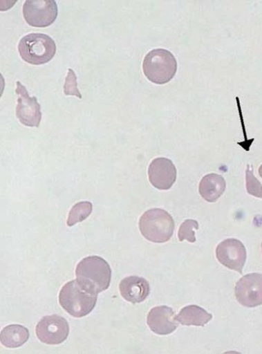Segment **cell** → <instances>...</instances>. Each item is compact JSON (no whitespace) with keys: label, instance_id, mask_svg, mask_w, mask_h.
I'll list each match as a JSON object with an SVG mask.
<instances>
[{"label":"cell","instance_id":"cell-1","mask_svg":"<svg viewBox=\"0 0 262 354\" xmlns=\"http://www.w3.org/2000/svg\"><path fill=\"white\" fill-rule=\"evenodd\" d=\"M77 281L89 293L98 295L108 290L111 269L104 259L97 256L84 258L76 268Z\"/></svg>","mask_w":262,"mask_h":354},{"label":"cell","instance_id":"cell-2","mask_svg":"<svg viewBox=\"0 0 262 354\" xmlns=\"http://www.w3.org/2000/svg\"><path fill=\"white\" fill-rule=\"evenodd\" d=\"M140 234L153 243H165L169 241L175 229V222L169 213L161 209L147 211L139 221Z\"/></svg>","mask_w":262,"mask_h":354},{"label":"cell","instance_id":"cell-3","mask_svg":"<svg viewBox=\"0 0 262 354\" xmlns=\"http://www.w3.org/2000/svg\"><path fill=\"white\" fill-rule=\"evenodd\" d=\"M59 300L65 311L75 318H82L95 308L97 295L88 292L77 281H72L62 287Z\"/></svg>","mask_w":262,"mask_h":354},{"label":"cell","instance_id":"cell-4","mask_svg":"<svg viewBox=\"0 0 262 354\" xmlns=\"http://www.w3.org/2000/svg\"><path fill=\"white\" fill-rule=\"evenodd\" d=\"M143 71L149 81L157 85H164L176 75L177 62L169 50L155 49L146 55Z\"/></svg>","mask_w":262,"mask_h":354},{"label":"cell","instance_id":"cell-5","mask_svg":"<svg viewBox=\"0 0 262 354\" xmlns=\"http://www.w3.org/2000/svg\"><path fill=\"white\" fill-rule=\"evenodd\" d=\"M18 51L27 63L41 65L53 59L56 53V44L48 35L31 33L24 36L19 42Z\"/></svg>","mask_w":262,"mask_h":354},{"label":"cell","instance_id":"cell-6","mask_svg":"<svg viewBox=\"0 0 262 354\" xmlns=\"http://www.w3.org/2000/svg\"><path fill=\"white\" fill-rule=\"evenodd\" d=\"M25 21L33 27L52 25L58 17V6L55 0H26L23 6Z\"/></svg>","mask_w":262,"mask_h":354},{"label":"cell","instance_id":"cell-7","mask_svg":"<svg viewBox=\"0 0 262 354\" xmlns=\"http://www.w3.org/2000/svg\"><path fill=\"white\" fill-rule=\"evenodd\" d=\"M35 331L37 338L41 342L55 346L68 339L70 327L63 317L52 315L44 317L37 324Z\"/></svg>","mask_w":262,"mask_h":354},{"label":"cell","instance_id":"cell-8","mask_svg":"<svg viewBox=\"0 0 262 354\" xmlns=\"http://www.w3.org/2000/svg\"><path fill=\"white\" fill-rule=\"evenodd\" d=\"M15 90L18 95L16 107V116L20 122L29 127H39L41 124L42 114L41 106L35 97H30L26 87L20 81L16 83Z\"/></svg>","mask_w":262,"mask_h":354},{"label":"cell","instance_id":"cell-9","mask_svg":"<svg viewBox=\"0 0 262 354\" xmlns=\"http://www.w3.org/2000/svg\"><path fill=\"white\" fill-rule=\"evenodd\" d=\"M216 257L223 266L242 274L247 260L246 248L241 241L228 239L218 245Z\"/></svg>","mask_w":262,"mask_h":354},{"label":"cell","instance_id":"cell-10","mask_svg":"<svg viewBox=\"0 0 262 354\" xmlns=\"http://www.w3.org/2000/svg\"><path fill=\"white\" fill-rule=\"evenodd\" d=\"M235 295L238 303L249 308L262 305V274L254 273L243 277L236 283Z\"/></svg>","mask_w":262,"mask_h":354},{"label":"cell","instance_id":"cell-11","mask_svg":"<svg viewBox=\"0 0 262 354\" xmlns=\"http://www.w3.org/2000/svg\"><path fill=\"white\" fill-rule=\"evenodd\" d=\"M149 180L158 190H169L176 180L177 171L169 158L160 157L148 167Z\"/></svg>","mask_w":262,"mask_h":354},{"label":"cell","instance_id":"cell-12","mask_svg":"<svg viewBox=\"0 0 262 354\" xmlns=\"http://www.w3.org/2000/svg\"><path fill=\"white\" fill-rule=\"evenodd\" d=\"M147 324L149 329L160 335L172 333L179 326L174 311L167 306H156L149 311L147 315Z\"/></svg>","mask_w":262,"mask_h":354},{"label":"cell","instance_id":"cell-13","mask_svg":"<svg viewBox=\"0 0 262 354\" xmlns=\"http://www.w3.org/2000/svg\"><path fill=\"white\" fill-rule=\"evenodd\" d=\"M119 288L124 299L134 304L144 301L151 292V286L146 279L137 276L124 278Z\"/></svg>","mask_w":262,"mask_h":354},{"label":"cell","instance_id":"cell-14","mask_svg":"<svg viewBox=\"0 0 262 354\" xmlns=\"http://www.w3.org/2000/svg\"><path fill=\"white\" fill-rule=\"evenodd\" d=\"M226 180L216 174H209L203 177L199 186L201 197L207 202H216L225 192Z\"/></svg>","mask_w":262,"mask_h":354},{"label":"cell","instance_id":"cell-15","mask_svg":"<svg viewBox=\"0 0 262 354\" xmlns=\"http://www.w3.org/2000/svg\"><path fill=\"white\" fill-rule=\"evenodd\" d=\"M212 319V315L205 311L202 307L190 305L184 307L179 315L176 316L178 322L185 326L204 327Z\"/></svg>","mask_w":262,"mask_h":354},{"label":"cell","instance_id":"cell-16","mask_svg":"<svg viewBox=\"0 0 262 354\" xmlns=\"http://www.w3.org/2000/svg\"><path fill=\"white\" fill-rule=\"evenodd\" d=\"M30 339V332L22 325L12 324L6 327L0 334L3 346L8 348H17Z\"/></svg>","mask_w":262,"mask_h":354},{"label":"cell","instance_id":"cell-17","mask_svg":"<svg viewBox=\"0 0 262 354\" xmlns=\"http://www.w3.org/2000/svg\"><path fill=\"white\" fill-rule=\"evenodd\" d=\"M93 210V205L89 201H82L75 204L69 212L67 221L68 227H73L77 223L87 219Z\"/></svg>","mask_w":262,"mask_h":354},{"label":"cell","instance_id":"cell-18","mask_svg":"<svg viewBox=\"0 0 262 354\" xmlns=\"http://www.w3.org/2000/svg\"><path fill=\"white\" fill-rule=\"evenodd\" d=\"M199 229V223L195 220L188 219L185 221L178 232V238L180 241H189L190 243L196 242L194 230Z\"/></svg>","mask_w":262,"mask_h":354},{"label":"cell","instance_id":"cell-19","mask_svg":"<svg viewBox=\"0 0 262 354\" xmlns=\"http://www.w3.org/2000/svg\"><path fill=\"white\" fill-rule=\"evenodd\" d=\"M246 187L248 194L252 196L262 199V185L250 169V165L246 171Z\"/></svg>","mask_w":262,"mask_h":354},{"label":"cell","instance_id":"cell-20","mask_svg":"<svg viewBox=\"0 0 262 354\" xmlns=\"http://www.w3.org/2000/svg\"><path fill=\"white\" fill-rule=\"evenodd\" d=\"M65 95L75 96L82 98V95L77 87V77L73 69H68V73L64 85Z\"/></svg>","mask_w":262,"mask_h":354},{"label":"cell","instance_id":"cell-21","mask_svg":"<svg viewBox=\"0 0 262 354\" xmlns=\"http://www.w3.org/2000/svg\"><path fill=\"white\" fill-rule=\"evenodd\" d=\"M259 176L261 177L262 178V165L260 166L259 167Z\"/></svg>","mask_w":262,"mask_h":354},{"label":"cell","instance_id":"cell-22","mask_svg":"<svg viewBox=\"0 0 262 354\" xmlns=\"http://www.w3.org/2000/svg\"><path fill=\"white\" fill-rule=\"evenodd\" d=\"M261 246H262V245H261Z\"/></svg>","mask_w":262,"mask_h":354}]
</instances>
